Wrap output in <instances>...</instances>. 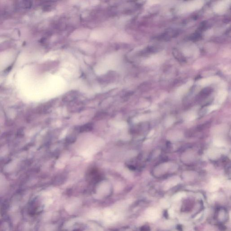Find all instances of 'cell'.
<instances>
[{
    "instance_id": "6da1fadb",
    "label": "cell",
    "mask_w": 231,
    "mask_h": 231,
    "mask_svg": "<svg viewBox=\"0 0 231 231\" xmlns=\"http://www.w3.org/2000/svg\"><path fill=\"white\" fill-rule=\"evenodd\" d=\"M214 144L218 146H222L223 145V143L220 140H216L214 141Z\"/></svg>"
}]
</instances>
